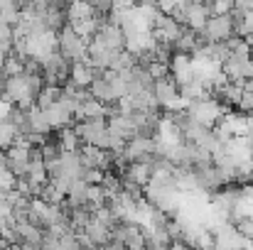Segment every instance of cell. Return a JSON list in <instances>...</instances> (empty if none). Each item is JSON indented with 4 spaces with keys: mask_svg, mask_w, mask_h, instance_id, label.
<instances>
[{
    "mask_svg": "<svg viewBox=\"0 0 253 250\" xmlns=\"http://www.w3.org/2000/svg\"><path fill=\"white\" fill-rule=\"evenodd\" d=\"M187 115L197 123V125H202V128H207V130H211L224 115H226V108L214 98V96H204L202 101H194V103H187Z\"/></svg>",
    "mask_w": 253,
    "mask_h": 250,
    "instance_id": "obj_1",
    "label": "cell"
},
{
    "mask_svg": "<svg viewBox=\"0 0 253 250\" xmlns=\"http://www.w3.org/2000/svg\"><path fill=\"white\" fill-rule=\"evenodd\" d=\"M86 47H88V39H82L69 25H64V30L59 32V54L69 64L86 62Z\"/></svg>",
    "mask_w": 253,
    "mask_h": 250,
    "instance_id": "obj_2",
    "label": "cell"
},
{
    "mask_svg": "<svg viewBox=\"0 0 253 250\" xmlns=\"http://www.w3.org/2000/svg\"><path fill=\"white\" fill-rule=\"evenodd\" d=\"M221 74L226 76L229 83L244 86L246 81L253 79V59L251 57H236V54H231V57L221 64Z\"/></svg>",
    "mask_w": 253,
    "mask_h": 250,
    "instance_id": "obj_3",
    "label": "cell"
},
{
    "mask_svg": "<svg viewBox=\"0 0 253 250\" xmlns=\"http://www.w3.org/2000/svg\"><path fill=\"white\" fill-rule=\"evenodd\" d=\"M106 49H111V52H123L126 49V35H123V30L118 27V25H111V22H106L96 35H93Z\"/></svg>",
    "mask_w": 253,
    "mask_h": 250,
    "instance_id": "obj_4",
    "label": "cell"
},
{
    "mask_svg": "<svg viewBox=\"0 0 253 250\" xmlns=\"http://www.w3.org/2000/svg\"><path fill=\"white\" fill-rule=\"evenodd\" d=\"M209 20V12L204 7V2H187V10H184V30L189 32H202L204 25Z\"/></svg>",
    "mask_w": 253,
    "mask_h": 250,
    "instance_id": "obj_5",
    "label": "cell"
},
{
    "mask_svg": "<svg viewBox=\"0 0 253 250\" xmlns=\"http://www.w3.org/2000/svg\"><path fill=\"white\" fill-rule=\"evenodd\" d=\"M106 130L111 135H116L118 140H123V143H128V140H133L138 135V130H135V125L130 123L128 115H111V118H106Z\"/></svg>",
    "mask_w": 253,
    "mask_h": 250,
    "instance_id": "obj_6",
    "label": "cell"
},
{
    "mask_svg": "<svg viewBox=\"0 0 253 250\" xmlns=\"http://www.w3.org/2000/svg\"><path fill=\"white\" fill-rule=\"evenodd\" d=\"M96 76H101L88 62H74V64H69V81L74 83L77 88H84L88 91V86L93 83Z\"/></svg>",
    "mask_w": 253,
    "mask_h": 250,
    "instance_id": "obj_7",
    "label": "cell"
},
{
    "mask_svg": "<svg viewBox=\"0 0 253 250\" xmlns=\"http://www.w3.org/2000/svg\"><path fill=\"white\" fill-rule=\"evenodd\" d=\"M169 79L177 86H184V83H189L194 79L192 76V59L187 54H174L169 59Z\"/></svg>",
    "mask_w": 253,
    "mask_h": 250,
    "instance_id": "obj_8",
    "label": "cell"
},
{
    "mask_svg": "<svg viewBox=\"0 0 253 250\" xmlns=\"http://www.w3.org/2000/svg\"><path fill=\"white\" fill-rule=\"evenodd\" d=\"M153 93L160 103V108H169L177 98H179V86L172 81V79H163V81H155L153 83Z\"/></svg>",
    "mask_w": 253,
    "mask_h": 250,
    "instance_id": "obj_9",
    "label": "cell"
},
{
    "mask_svg": "<svg viewBox=\"0 0 253 250\" xmlns=\"http://www.w3.org/2000/svg\"><path fill=\"white\" fill-rule=\"evenodd\" d=\"M121 177H126V179L133 181L135 186L145 189V186L150 184V177H153V165H150V162H133V165H128V169H126Z\"/></svg>",
    "mask_w": 253,
    "mask_h": 250,
    "instance_id": "obj_10",
    "label": "cell"
},
{
    "mask_svg": "<svg viewBox=\"0 0 253 250\" xmlns=\"http://www.w3.org/2000/svg\"><path fill=\"white\" fill-rule=\"evenodd\" d=\"M88 93H91V98L98 101L101 106H113V103H118L113 88L108 86V81H106L103 76H96V79H93V83L88 86Z\"/></svg>",
    "mask_w": 253,
    "mask_h": 250,
    "instance_id": "obj_11",
    "label": "cell"
},
{
    "mask_svg": "<svg viewBox=\"0 0 253 250\" xmlns=\"http://www.w3.org/2000/svg\"><path fill=\"white\" fill-rule=\"evenodd\" d=\"M84 233L88 236V241H91L93 248H106V246L111 243V231H108L106 226H101L98 221H93V216H91L88 226L84 228Z\"/></svg>",
    "mask_w": 253,
    "mask_h": 250,
    "instance_id": "obj_12",
    "label": "cell"
},
{
    "mask_svg": "<svg viewBox=\"0 0 253 250\" xmlns=\"http://www.w3.org/2000/svg\"><path fill=\"white\" fill-rule=\"evenodd\" d=\"M59 165H62V174L64 177H72V179H79L82 172H84L82 162H79V152H62Z\"/></svg>",
    "mask_w": 253,
    "mask_h": 250,
    "instance_id": "obj_13",
    "label": "cell"
},
{
    "mask_svg": "<svg viewBox=\"0 0 253 250\" xmlns=\"http://www.w3.org/2000/svg\"><path fill=\"white\" fill-rule=\"evenodd\" d=\"M27 123H30V130L35 133V135H49L52 133V128H49V123H47V118H44V113L35 106L32 110H27Z\"/></svg>",
    "mask_w": 253,
    "mask_h": 250,
    "instance_id": "obj_14",
    "label": "cell"
},
{
    "mask_svg": "<svg viewBox=\"0 0 253 250\" xmlns=\"http://www.w3.org/2000/svg\"><path fill=\"white\" fill-rule=\"evenodd\" d=\"M0 17L2 22H7L10 27H15L22 17V10H20V2L17 0H0Z\"/></svg>",
    "mask_w": 253,
    "mask_h": 250,
    "instance_id": "obj_15",
    "label": "cell"
},
{
    "mask_svg": "<svg viewBox=\"0 0 253 250\" xmlns=\"http://www.w3.org/2000/svg\"><path fill=\"white\" fill-rule=\"evenodd\" d=\"M96 12H93V5L91 2H72L67 7V25L69 22H79V20H91Z\"/></svg>",
    "mask_w": 253,
    "mask_h": 250,
    "instance_id": "obj_16",
    "label": "cell"
},
{
    "mask_svg": "<svg viewBox=\"0 0 253 250\" xmlns=\"http://www.w3.org/2000/svg\"><path fill=\"white\" fill-rule=\"evenodd\" d=\"M106 191L101 189V186H86V209L93 214V211H98V209H103L106 206Z\"/></svg>",
    "mask_w": 253,
    "mask_h": 250,
    "instance_id": "obj_17",
    "label": "cell"
},
{
    "mask_svg": "<svg viewBox=\"0 0 253 250\" xmlns=\"http://www.w3.org/2000/svg\"><path fill=\"white\" fill-rule=\"evenodd\" d=\"M17 138H20V133L12 123H7V120L0 123V152H7L17 143Z\"/></svg>",
    "mask_w": 253,
    "mask_h": 250,
    "instance_id": "obj_18",
    "label": "cell"
},
{
    "mask_svg": "<svg viewBox=\"0 0 253 250\" xmlns=\"http://www.w3.org/2000/svg\"><path fill=\"white\" fill-rule=\"evenodd\" d=\"M15 177L7 172V167H0V194H7V191H12L15 189Z\"/></svg>",
    "mask_w": 253,
    "mask_h": 250,
    "instance_id": "obj_19",
    "label": "cell"
},
{
    "mask_svg": "<svg viewBox=\"0 0 253 250\" xmlns=\"http://www.w3.org/2000/svg\"><path fill=\"white\" fill-rule=\"evenodd\" d=\"M239 108L244 113H253V91H244V96L239 101Z\"/></svg>",
    "mask_w": 253,
    "mask_h": 250,
    "instance_id": "obj_20",
    "label": "cell"
},
{
    "mask_svg": "<svg viewBox=\"0 0 253 250\" xmlns=\"http://www.w3.org/2000/svg\"><path fill=\"white\" fill-rule=\"evenodd\" d=\"M12 216V206H10V201L5 199V194H0V221H5V218H10Z\"/></svg>",
    "mask_w": 253,
    "mask_h": 250,
    "instance_id": "obj_21",
    "label": "cell"
},
{
    "mask_svg": "<svg viewBox=\"0 0 253 250\" xmlns=\"http://www.w3.org/2000/svg\"><path fill=\"white\" fill-rule=\"evenodd\" d=\"M7 39H12V27L7 22H2V17H0V42H7Z\"/></svg>",
    "mask_w": 253,
    "mask_h": 250,
    "instance_id": "obj_22",
    "label": "cell"
},
{
    "mask_svg": "<svg viewBox=\"0 0 253 250\" xmlns=\"http://www.w3.org/2000/svg\"><path fill=\"white\" fill-rule=\"evenodd\" d=\"M103 250H126V246H123V243H116V241H111V243H108V246H106Z\"/></svg>",
    "mask_w": 253,
    "mask_h": 250,
    "instance_id": "obj_23",
    "label": "cell"
},
{
    "mask_svg": "<svg viewBox=\"0 0 253 250\" xmlns=\"http://www.w3.org/2000/svg\"><path fill=\"white\" fill-rule=\"evenodd\" d=\"M5 248H10V246H7V243H5V238L0 236V250H5Z\"/></svg>",
    "mask_w": 253,
    "mask_h": 250,
    "instance_id": "obj_24",
    "label": "cell"
},
{
    "mask_svg": "<svg viewBox=\"0 0 253 250\" xmlns=\"http://www.w3.org/2000/svg\"><path fill=\"white\" fill-rule=\"evenodd\" d=\"M82 250H103V248H82Z\"/></svg>",
    "mask_w": 253,
    "mask_h": 250,
    "instance_id": "obj_25",
    "label": "cell"
},
{
    "mask_svg": "<svg viewBox=\"0 0 253 250\" xmlns=\"http://www.w3.org/2000/svg\"><path fill=\"white\" fill-rule=\"evenodd\" d=\"M251 59H253V42H251Z\"/></svg>",
    "mask_w": 253,
    "mask_h": 250,
    "instance_id": "obj_26",
    "label": "cell"
},
{
    "mask_svg": "<svg viewBox=\"0 0 253 250\" xmlns=\"http://www.w3.org/2000/svg\"><path fill=\"white\" fill-rule=\"evenodd\" d=\"M0 233H2V226H0Z\"/></svg>",
    "mask_w": 253,
    "mask_h": 250,
    "instance_id": "obj_27",
    "label": "cell"
},
{
    "mask_svg": "<svg viewBox=\"0 0 253 250\" xmlns=\"http://www.w3.org/2000/svg\"><path fill=\"white\" fill-rule=\"evenodd\" d=\"M251 246H253V241H251Z\"/></svg>",
    "mask_w": 253,
    "mask_h": 250,
    "instance_id": "obj_28",
    "label": "cell"
}]
</instances>
